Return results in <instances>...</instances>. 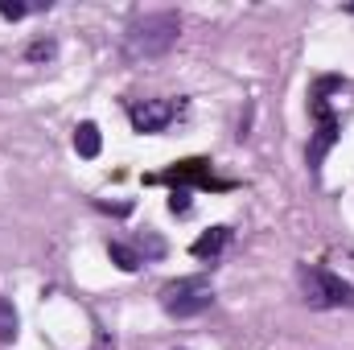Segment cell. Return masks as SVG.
Segmentation results:
<instances>
[{"mask_svg": "<svg viewBox=\"0 0 354 350\" xmlns=\"http://www.w3.org/2000/svg\"><path fill=\"white\" fill-rule=\"evenodd\" d=\"M181 33V21L177 12H145L128 25L124 33V58L128 62H149V58H161L169 54Z\"/></svg>", "mask_w": 354, "mask_h": 350, "instance_id": "6da1fadb", "label": "cell"}, {"mask_svg": "<svg viewBox=\"0 0 354 350\" xmlns=\"http://www.w3.org/2000/svg\"><path fill=\"white\" fill-rule=\"evenodd\" d=\"M342 87V79L338 75H326V79H317L313 83V95H309V116H313V140H309V153H305V161H309V174L317 177L322 174V161H326V153L338 145V136H342V120L334 116V107H330V91Z\"/></svg>", "mask_w": 354, "mask_h": 350, "instance_id": "7a4b0ae2", "label": "cell"}, {"mask_svg": "<svg viewBox=\"0 0 354 350\" xmlns=\"http://www.w3.org/2000/svg\"><path fill=\"white\" fill-rule=\"evenodd\" d=\"M297 284H301V297H305L309 309H354V284L342 280L338 272H330V268L301 264Z\"/></svg>", "mask_w": 354, "mask_h": 350, "instance_id": "3957f363", "label": "cell"}, {"mask_svg": "<svg viewBox=\"0 0 354 350\" xmlns=\"http://www.w3.org/2000/svg\"><path fill=\"white\" fill-rule=\"evenodd\" d=\"M214 305V288L202 280V276H181V280H169L165 288H161V309L177 317V322H185V317H198V313H206Z\"/></svg>", "mask_w": 354, "mask_h": 350, "instance_id": "277c9868", "label": "cell"}, {"mask_svg": "<svg viewBox=\"0 0 354 350\" xmlns=\"http://www.w3.org/2000/svg\"><path fill=\"white\" fill-rule=\"evenodd\" d=\"M128 120L136 132L153 136V132H165L177 120V103L174 99H132L128 103Z\"/></svg>", "mask_w": 354, "mask_h": 350, "instance_id": "5b68a950", "label": "cell"}, {"mask_svg": "<svg viewBox=\"0 0 354 350\" xmlns=\"http://www.w3.org/2000/svg\"><path fill=\"white\" fill-rule=\"evenodd\" d=\"M231 239H235L231 227H210V231H202V235L189 243V256H194V260H218Z\"/></svg>", "mask_w": 354, "mask_h": 350, "instance_id": "8992f818", "label": "cell"}, {"mask_svg": "<svg viewBox=\"0 0 354 350\" xmlns=\"http://www.w3.org/2000/svg\"><path fill=\"white\" fill-rule=\"evenodd\" d=\"M153 181H177V185H185V181H202V185H214V181H210V161H181V165H174L169 174L153 177Z\"/></svg>", "mask_w": 354, "mask_h": 350, "instance_id": "52a82bcc", "label": "cell"}, {"mask_svg": "<svg viewBox=\"0 0 354 350\" xmlns=\"http://www.w3.org/2000/svg\"><path fill=\"white\" fill-rule=\"evenodd\" d=\"M99 149H103V136H99V124H79L75 128V153L83 157V161H95L99 157Z\"/></svg>", "mask_w": 354, "mask_h": 350, "instance_id": "ba28073f", "label": "cell"}, {"mask_svg": "<svg viewBox=\"0 0 354 350\" xmlns=\"http://www.w3.org/2000/svg\"><path fill=\"white\" fill-rule=\"evenodd\" d=\"M17 326H21L17 305L8 297H0V342H17Z\"/></svg>", "mask_w": 354, "mask_h": 350, "instance_id": "9c48e42d", "label": "cell"}, {"mask_svg": "<svg viewBox=\"0 0 354 350\" xmlns=\"http://www.w3.org/2000/svg\"><path fill=\"white\" fill-rule=\"evenodd\" d=\"M107 256H111L115 268H124V272H136V268L145 264V256H140V252H132L128 243H107Z\"/></svg>", "mask_w": 354, "mask_h": 350, "instance_id": "30bf717a", "label": "cell"}, {"mask_svg": "<svg viewBox=\"0 0 354 350\" xmlns=\"http://www.w3.org/2000/svg\"><path fill=\"white\" fill-rule=\"evenodd\" d=\"M54 54H58V42H54V37H37V42L25 50V58H29V62H50Z\"/></svg>", "mask_w": 354, "mask_h": 350, "instance_id": "8fae6325", "label": "cell"}, {"mask_svg": "<svg viewBox=\"0 0 354 350\" xmlns=\"http://www.w3.org/2000/svg\"><path fill=\"white\" fill-rule=\"evenodd\" d=\"M33 8H50V4H21V0H0V17L4 21H21L25 12H33Z\"/></svg>", "mask_w": 354, "mask_h": 350, "instance_id": "7c38bea8", "label": "cell"}, {"mask_svg": "<svg viewBox=\"0 0 354 350\" xmlns=\"http://www.w3.org/2000/svg\"><path fill=\"white\" fill-rule=\"evenodd\" d=\"M140 248H145V256H149V260H161V256H165V239H161V235H153V231H145V235H140Z\"/></svg>", "mask_w": 354, "mask_h": 350, "instance_id": "4fadbf2b", "label": "cell"}, {"mask_svg": "<svg viewBox=\"0 0 354 350\" xmlns=\"http://www.w3.org/2000/svg\"><path fill=\"white\" fill-rule=\"evenodd\" d=\"M169 210H174V214H181V219L194 210V202H189V190H185V185H177L174 194H169Z\"/></svg>", "mask_w": 354, "mask_h": 350, "instance_id": "5bb4252c", "label": "cell"}]
</instances>
